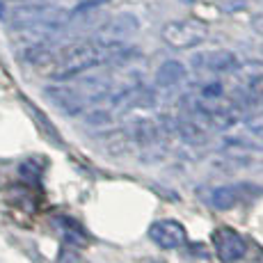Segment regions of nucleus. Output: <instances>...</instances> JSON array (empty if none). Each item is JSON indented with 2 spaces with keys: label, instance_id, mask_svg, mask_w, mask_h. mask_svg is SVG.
Segmentation results:
<instances>
[{
  "label": "nucleus",
  "instance_id": "obj_6",
  "mask_svg": "<svg viewBox=\"0 0 263 263\" xmlns=\"http://www.w3.org/2000/svg\"><path fill=\"white\" fill-rule=\"evenodd\" d=\"M192 67L197 71L209 73H229L238 67V58L231 50H204L192 58Z\"/></svg>",
  "mask_w": 263,
  "mask_h": 263
},
{
  "label": "nucleus",
  "instance_id": "obj_9",
  "mask_svg": "<svg viewBox=\"0 0 263 263\" xmlns=\"http://www.w3.org/2000/svg\"><path fill=\"white\" fill-rule=\"evenodd\" d=\"M105 3H108V0H83V3L73 9V14H85V12H89V9H96Z\"/></svg>",
  "mask_w": 263,
  "mask_h": 263
},
{
  "label": "nucleus",
  "instance_id": "obj_2",
  "mask_svg": "<svg viewBox=\"0 0 263 263\" xmlns=\"http://www.w3.org/2000/svg\"><path fill=\"white\" fill-rule=\"evenodd\" d=\"M121 87H115L108 78H83V80L71 78L64 85L46 87L44 94L64 115H80V112H89V110L99 108L101 103H105Z\"/></svg>",
  "mask_w": 263,
  "mask_h": 263
},
{
  "label": "nucleus",
  "instance_id": "obj_4",
  "mask_svg": "<svg viewBox=\"0 0 263 263\" xmlns=\"http://www.w3.org/2000/svg\"><path fill=\"white\" fill-rule=\"evenodd\" d=\"M215 254L222 263H236L247 254V240L231 227H217L211 236Z\"/></svg>",
  "mask_w": 263,
  "mask_h": 263
},
{
  "label": "nucleus",
  "instance_id": "obj_8",
  "mask_svg": "<svg viewBox=\"0 0 263 263\" xmlns=\"http://www.w3.org/2000/svg\"><path fill=\"white\" fill-rule=\"evenodd\" d=\"M185 80V67L176 60H170L156 73V87L158 89H174Z\"/></svg>",
  "mask_w": 263,
  "mask_h": 263
},
{
  "label": "nucleus",
  "instance_id": "obj_5",
  "mask_svg": "<svg viewBox=\"0 0 263 263\" xmlns=\"http://www.w3.org/2000/svg\"><path fill=\"white\" fill-rule=\"evenodd\" d=\"M149 238L163 250H179L185 245V227L176 220H158L149 227Z\"/></svg>",
  "mask_w": 263,
  "mask_h": 263
},
{
  "label": "nucleus",
  "instance_id": "obj_1",
  "mask_svg": "<svg viewBox=\"0 0 263 263\" xmlns=\"http://www.w3.org/2000/svg\"><path fill=\"white\" fill-rule=\"evenodd\" d=\"M130 48L124 42H112V39H85L80 44H71L64 48L58 58L53 60L48 73L53 80H71L78 76L92 71L103 64H112L117 60L126 58Z\"/></svg>",
  "mask_w": 263,
  "mask_h": 263
},
{
  "label": "nucleus",
  "instance_id": "obj_3",
  "mask_svg": "<svg viewBox=\"0 0 263 263\" xmlns=\"http://www.w3.org/2000/svg\"><path fill=\"white\" fill-rule=\"evenodd\" d=\"M209 34L204 23L199 21H172L163 28V37L174 48H192L201 44Z\"/></svg>",
  "mask_w": 263,
  "mask_h": 263
},
{
  "label": "nucleus",
  "instance_id": "obj_7",
  "mask_svg": "<svg viewBox=\"0 0 263 263\" xmlns=\"http://www.w3.org/2000/svg\"><path fill=\"white\" fill-rule=\"evenodd\" d=\"M254 192H259V188H254V185H247V183H236V185H222V188H215L211 192V206L213 209H231V206L240 204V201H245L247 197H252Z\"/></svg>",
  "mask_w": 263,
  "mask_h": 263
},
{
  "label": "nucleus",
  "instance_id": "obj_10",
  "mask_svg": "<svg viewBox=\"0 0 263 263\" xmlns=\"http://www.w3.org/2000/svg\"><path fill=\"white\" fill-rule=\"evenodd\" d=\"M254 263H263V256H261V259H259V261H254Z\"/></svg>",
  "mask_w": 263,
  "mask_h": 263
}]
</instances>
